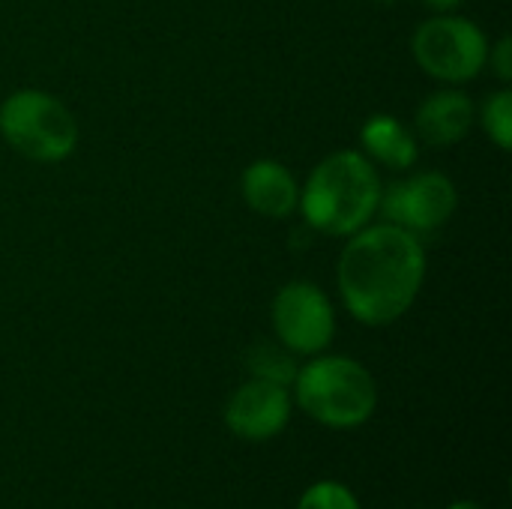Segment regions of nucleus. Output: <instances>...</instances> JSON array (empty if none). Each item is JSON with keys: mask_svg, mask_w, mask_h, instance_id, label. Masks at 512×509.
Masks as SVG:
<instances>
[{"mask_svg": "<svg viewBox=\"0 0 512 509\" xmlns=\"http://www.w3.org/2000/svg\"><path fill=\"white\" fill-rule=\"evenodd\" d=\"M426 270L429 258L417 234L390 222H369L339 252L336 288L357 324L390 327L417 303Z\"/></svg>", "mask_w": 512, "mask_h": 509, "instance_id": "f257e3e1", "label": "nucleus"}, {"mask_svg": "<svg viewBox=\"0 0 512 509\" xmlns=\"http://www.w3.org/2000/svg\"><path fill=\"white\" fill-rule=\"evenodd\" d=\"M378 168L360 150H336L324 156L300 183V216L324 237H351L378 216L381 204Z\"/></svg>", "mask_w": 512, "mask_h": 509, "instance_id": "f03ea898", "label": "nucleus"}, {"mask_svg": "<svg viewBox=\"0 0 512 509\" xmlns=\"http://www.w3.org/2000/svg\"><path fill=\"white\" fill-rule=\"evenodd\" d=\"M294 405L324 429L354 432L378 411L375 375L354 357L315 354L297 369L291 384Z\"/></svg>", "mask_w": 512, "mask_h": 509, "instance_id": "7ed1b4c3", "label": "nucleus"}, {"mask_svg": "<svg viewBox=\"0 0 512 509\" xmlns=\"http://www.w3.org/2000/svg\"><path fill=\"white\" fill-rule=\"evenodd\" d=\"M0 135L24 159L54 165L75 153L81 129L60 96L21 87L0 102Z\"/></svg>", "mask_w": 512, "mask_h": 509, "instance_id": "20e7f679", "label": "nucleus"}, {"mask_svg": "<svg viewBox=\"0 0 512 509\" xmlns=\"http://www.w3.org/2000/svg\"><path fill=\"white\" fill-rule=\"evenodd\" d=\"M417 66L450 87L480 78L489 63V39L474 18L456 12H435L411 36Z\"/></svg>", "mask_w": 512, "mask_h": 509, "instance_id": "39448f33", "label": "nucleus"}, {"mask_svg": "<svg viewBox=\"0 0 512 509\" xmlns=\"http://www.w3.org/2000/svg\"><path fill=\"white\" fill-rule=\"evenodd\" d=\"M270 324L276 342L294 357L324 354L336 339V309L321 285L309 279H291L276 291Z\"/></svg>", "mask_w": 512, "mask_h": 509, "instance_id": "423d86ee", "label": "nucleus"}, {"mask_svg": "<svg viewBox=\"0 0 512 509\" xmlns=\"http://www.w3.org/2000/svg\"><path fill=\"white\" fill-rule=\"evenodd\" d=\"M459 210V189L441 171H417L381 189L378 213L417 237L441 231Z\"/></svg>", "mask_w": 512, "mask_h": 509, "instance_id": "0eeeda50", "label": "nucleus"}, {"mask_svg": "<svg viewBox=\"0 0 512 509\" xmlns=\"http://www.w3.org/2000/svg\"><path fill=\"white\" fill-rule=\"evenodd\" d=\"M294 399L291 387L249 378L225 402V426L234 438L249 444H264L282 435L291 423Z\"/></svg>", "mask_w": 512, "mask_h": 509, "instance_id": "6e6552de", "label": "nucleus"}, {"mask_svg": "<svg viewBox=\"0 0 512 509\" xmlns=\"http://www.w3.org/2000/svg\"><path fill=\"white\" fill-rule=\"evenodd\" d=\"M477 123V105L474 99L459 87H444L429 93L420 108L414 111V135L420 144L447 150L462 144Z\"/></svg>", "mask_w": 512, "mask_h": 509, "instance_id": "1a4fd4ad", "label": "nucleus"}, {"mask_svg": "<svg viewBox=\"0 0 512 509\" xmlns=\"http://www.w3.org/2000/svg\"><path fill=\"white\" fill-rule=\"evenodd\" d=\"M240 195L264 219H291L300 207V180L279 159H255L240 174Z\"/></svg>", "mask_w": 512, "mask_h": 509, "instance_id": "9d476101", "label": "nucleus"}, {"mask_svg": "<svg viewBox=\"0 0 512 509\" xmlns=\"http://www.w3.org/2000/svg\"><path fill=\"white\" fill-rule=\"evenodd\" d=\"M417 135L396 114H372L360 126V153L387 171H411L420 159Z\"/></svg>", "mask_w": 512, "mask_h": 509, "instance_id": "9b49d317", "label": "nucleus"}, {"mask_svg": "<svg viewBox=\"0 0 512 509\" xmlns=\"http://www.w3.org/2000/svg\"><path fill=\"white\" fill-rule=\"evenodd\" d=\"M300 357H294L285 345H279L276 339L273 342H255L249 351H246V369H249V378H258V381H270V384H282V387H291L294 384V375L300 369L297 363Z\"/></svg>", "mask_w": 512, "mask_h": 509, "instance_id": "f8f14e48", "label": "nucleus"}, {"mask_svg": "<svg viewBox=\"0 0 512 509\" xmlns=\"http://www.w3.org/2000/svg\"><path fill=\"white\" fill-rule=\"evenodd\" d=\"M480 126L486 129V135L492 138V144L498 150H510L512 147V90L504 84L498 90H492L486 96V102L477 111Z\"/></svg>", "mask_w": 512, "mask_h": 509, "instance_id": "ddd939ff", "label": "nucleus"}, {"mask_svg": "<svg viewBox=\"0 0 512 509\" xmlns=\"http://www.w3.org/2000/svg\"><path fill=\"white\" fill-rule=\"evenodd\" d=\"M297 509H363L357 495L351 492V486L339 483V480H318L312 483L300 501Z\"/></svg>", "mask_w": 512, "mask_h": 509, "instance_id": "4468645a", "label": "nucleus"}, {"mask_svg": "<svg viewBox=\"0 0 512 509\" xmlns=\"http://www.w3.org/2000/svg\"><path fill=\"white\" fill-rule=\"evenodd\" d=\"M501 84H510L512 81V42L510 36H501L495 45H489V63H486Z\"/></svg>", "mask_w": 512, "mask_h": 509, "instance_id": "2eb2a0df", "label": "nucleus"}, {"mask_svg": "<svg viewBox=\"0 0 512 509\" xmlns=\"http://www.w3.org/2000/svg\"><path fill=\"white\" fill-rule=\"evenodd\" d=\"M432 12H456L465 0H423Z\"/></svg>", "mask_w": 512, "mask_h": 509, "instance_id": "dca6fc26", "label": "nucleus"}, {"mask_svg": "<svg viewBox=\"0 0 512 509\" xmlns=\"http://www.w3.org/2000/svg\"><path fill=\"white\" fill-rule=\"evenodd\" d=\"M447 509H486L483 504H477V501H453Z\"/></svg>", "mask_w": 512, "mask_h": 509, "instance_id": "f3484780", "label": "nucleus"}, {"mask_svg": "<svg viewBox=\"0 0 512 509\" xmlns=\"http://www.w3.org/2000/svg\"><path fill=\"white\" fill-rule=\"evenodd\" d=\"M375 3H393V0H375Z\"/></svg>", "mask_w": 512, "mask_h": 509, "instance_id": "a211bd4d", "label": "nucleus"}]
</instances>
